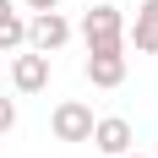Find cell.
Returning a JSON list of instances; mask_svg holds the SVG:
<instances>
[{"instance_id": "obj_1", "label": "cell", "mask_w": 158, "mask_h": 158, "mask_svg": "<svg viewBox=\"0 0 158 158\" xmlns=\"http://www.w3.org/2000/svg\"><path fill=\"white\" fill-rule=\"evenodd\" d=\"M77 33H82V44H87V55H93V49H126V11L109 6V0H93V6L82 11Z\"/></svg>"}, {"instance_id": "obj_8", "label": "cell", "mask_w": 158, "mask_h": 158, "mask_svg": "<svg viewBox=\"0 0 158 158\" xmlns=\"http://www.w3.org/2000/svg\"><path fill=\"white\" fill-rule=\"evenodd\" d=\"M11 49H27V16H16V6L0 16V55H11Z\"/></svg>"}, {"instance_id": "obj_10", "label": "cell", "mask_w": 158, "mask_h": 158, "mask_svg": "<svg viewBox=\"0 0 158 158\" xmlns=\"http://www.w3.org/2000/svg\"><path fill=\"white\" fill-rule=\"evenodd\" d=\"M27 11H60V0H22Z\"/></svg>"}, {"instance_id": "obj_2", "label": "cell", "mask_w": 158, "mask_h": 158, "mask_svg": "<svg viewBox=\"0 0 158 158\" xmlns=\"http://www.w3.org/2000/svg\"><path fill=\"white\" fill-rule=\"evenodd\" d=\"M71 22H65L60 11H33L27 16V49H38V55H55V49L71 44Z\"/></svg>"}, {"instance_id": "obj_3", "label": "cell", "mask_w": 158, "mask_h": 158, "mask_svg": "<svg viewBox=\"0 0 158 158\" xmlns=\"http://www.w3.org/2000/svg\"><path fill=\"white\" fill-rule=\"evenodd\" d=\"M49 131H55V142H87L93 136V109L82 98H60L55 114H49Z\"/></svg>"}, {"instance_id": "obj_11", "label": "cell", "mask_w": 158, "mask_h": 158, "mask_svg": "<svg viewBox=\"0 0 158 158\" xmlns=\"http://www.w3.org/2000/svg\"><path fill=\"white\" fill-rule=\"evenodd\" d=\"M6 11H11V0H0V16H6Z\"/></svg>"}, {"instance_id": "obj_9", "label": "cell", "mask_w": 158, "mask_h": 158, "mask_svg": "<svg viewBox=\"0 0 158 158\" xmlns=\"http://www.w3.org/2000/svg\"><path fill=\"white\" fill-rule=\"evenodd\" d=\"M11 126H16V98H6V93H0V136H6Z\"/></svg>"}, {"instance_id": "obj_6", "label": "cell", "mask_w": 158, "mask_h": 158, "mask_svg": "<svg viewBox=\"0 0 158 158\" xmlns=\"http://www.w3.org/2000/svg\"><path fill=\"white\" fill-rule=\"evenodd\" d=\"M82 71H87L93 87H120L126 82V49H93L82 60Z\"/></svg>"}, {"instance_id": "obj_4", "label": "cell", "mask_w": 158, "mask_h": 158, "mask_svg": "<svg viewBox=\"0 0 158 158\" xmlns=\"http://www.w3.org/2000/svg\"><path fill=\"white\" fill-rule=\"evenodd\" d=\"M49 77H55V60H49V55H38V49L11 55V87L16 93H44Z\"/></svg>"}, {"instance_id": "obj_12", "label": "cell", "mask_w": 158, "mask_h": 158, "mask_svg": "<svg viewBox=\"0 0 158 158\" xmlns=\"http://www.w3.org/2000/svg\"><path fill=\"white\" fill-rule=\"evenodd\" d=\"M120 158H142V153H120Z\"/></svg>"}, {"instance_id": "obj_7", "label": "cell", "mask_w": 158, "mask_h": 158, "mask_svg": "<svg viewBox=\"0 0 158 158\" xmlns=\"http://www.w3.org/2000/svg\"><path fill=\"white\" fill-rule=\"evenodd\" d=\"M126 44H136L142 55H158V0L136 6V22H126Z\"/></svg>"}, {"instance_id": "obj_5", "label": "cell", "mask_w": 158, "mask_h": 158, "mask_svg": "<svg viewBox=\"0 0 158 158\" xmlns=\"http://www.w3.org/2000/svg\"><path fill=\"white\" fill-rule=\"evenodd\" d=\"M87 142H93L104 158H120V153L136 147V131H131L126 114H104V120H93V136H87Z\"/></svg>"}]
</instances>
